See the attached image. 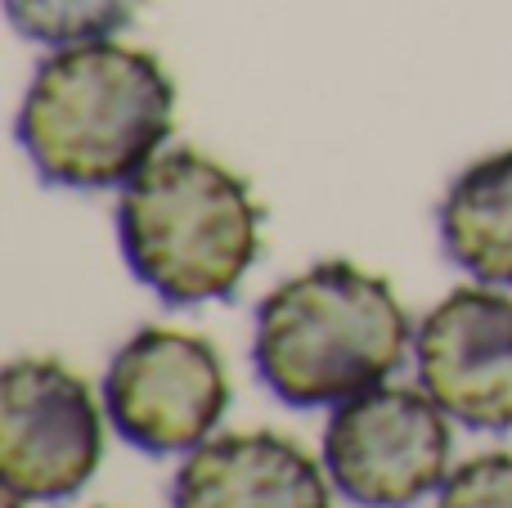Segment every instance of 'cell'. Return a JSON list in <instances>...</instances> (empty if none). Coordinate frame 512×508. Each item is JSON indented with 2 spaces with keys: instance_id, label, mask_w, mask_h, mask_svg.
<instances>
[{
  "instance_id": "cell-1",
  "label": "cell",
  "mask_w": 512,
  "mask_h": 508,
  "mask_svg": "<svg viewBox=\"0 0 512 508\" xmlns=\"http://www.w3.org/2000/svg\"><path fill=\"white\" fill-rule=\"evenodd\" d=\"M14 131L45 185L122 189L167 149L176 81L153 50L117 36L63 45L36 63Z\"/></svg>"
},
{
  "instance_id": "cell-2",
  "label": "cell",
  "mask_w": 512,
  "mask_h": 508,
  "mask_svg": "<svg viewBox=\"0 0 512 508\" xmlns=\"http://www.w3.org/2000/svg\"><path fill=\"white\" fill-rule=\"evenodd\" d=\"M414 351L405 302L355 261H315L256 306L252 369L292 410L342 405L387 383Z\"/></svg>"
},
{
  "instance_id": "cell-3",
  "label": "cell",
  "mask_w": 512,
  "mask_h": 508,
  "mask_svg": "<svg viewBox=\"0 0 512 508\" xmlns=\"http://www.w3.org/2000/svg\"><path fill=\"white\" fill-rule=\"evenodd\" d=\"M265 207L212 153L162 149L117 194V243L149 293L167 306L230 302L261 257Z\"/></svg>"
},
{
  "instance_id": "cell-4",
  "label": "cell",
  "mask_w": 512,
  "mask_h": 508,
  "mask_svg": "<svg viewBox=\"0 0 512 508\" xmlns=\"http://www.w3.org/2000/svg\"><path fill=\"white\" fill-rule=\"evenodd\" d=\"M450 414L423 387L378 383L333 405L324 468L337 495L360 508H414L450 477Z\"/></svg>"
},
{
  "instance_id": "cell-5",
  "label": "cell",
  "mask_w": 512,
  "mask_h": 508,
  "mask_svg": "<svg viewBox=\"0 0 512 508\" xmlns=\"http://www.w3.org/2000/svg\"><path fill=\"white\" fill-rule=\"evenodd\" d=\"M230 410V374L207 338L167 324L131 333L104 374V414L144 455H189Z\"/></svg>"
},
{
  "instance_id": "cell-6",
  "label": "cell",
  "mask_w": 512,
  "mask_h": 508,
  "mask_svg": "<svg viewBox=\"0 0 512 508\" xmlns=\"http://www.w3.org/2000/svg\"><path fill=\"white\" fill-rule=\"evenodd\" d=\"M90 383L54 356H18L0 374V482L27 504L77 495L104 459Z\"/></svg>"
},
{
  "instance_id": "cell-7",
  "label": "cell",
  "mask_w": 512,
  "mask_h": 508,
  "mask_svg": "<svg viewBox=\"0 0 512 508\" xmlns=\"http://www.w3.org/2000/svg\"><path fill=\"white\" fill-rule=\"evenodd\" d=\"M418 387L477 432H512V288L463 284L414 329Z\"/></svg>"
},
{
  "instance_id": "cell-8",
  "label": "cell",
  "mask_w": 512,
  "mask_h": 508,
  "mask_svg": "<svg viewBox=\"0 0 512 508\" xmlns=\"http://www.w3.org/2000/svg\"><path fill=\"white\" fill-rule=\"evenodd\" d=\"M328 468L270 428L225 432L189 450L171 482V508H333Z\"/></svg>"
},
{
  "instance_id": "cell-9",
  "label": "cell",
  "mask_w": 512,
  "mask_h": 508,
  "mask_svg": "<svg viewBox=\"0 0 512 508\" xmlns=\"http://www.w3.org/2000/svg\"><path fill=\"white\" fill-rule=\"evenodd\" d=\"M436 234L468 279L512 288V144L468 162L445 185Z\"/></svg>"
},
{
  "instance_id": "cell-10",
  "label": "cell",
  "mask_w": 512,
  "mask_h": 508,
  "mask_svg": "<svg viewBox=\"0 0 512 508\" xmlns=\"http://www.w3.org/2000/svg\"><path fill=\"white\" fill-rule=\"evenodd\" d=\"M144 5L149 0H5V18L23 41L63 50L122 36Z\"/></svg>"
},
{
  "instance_id": "cell-11",
  "label": "cell",
  "mask_w": 512,
  "mask_h": 508,
  "mask_svg": "<svg viewBox=\"0 0 512 508\" xmlns=\"http://www.w3.org/2000/svg\"><path fill=\"white\" fill-rule=\"evenodd\" d=\"M436 508H512V450H486L450 468Z\"/></svg>"
},
{
  "instance_id": "cell-12",
  "label": "cell",
  "mask_w": 512,
  "mask_h": 508,
  "mask_svg": "<svg viewBox=\"0 0 512 508\" xmlns=\"http://www.w3.org/2000/svg\"><path fill=\"white\" fill-rule=\"evenodd\" d=\"M27 500H23V495H14V491H5V508H23Z\"/></svg>"
}]
</instances>
